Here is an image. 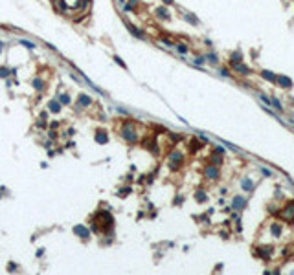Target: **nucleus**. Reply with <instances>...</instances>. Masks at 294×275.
Listing matches in <instances>:
<instances>
[{
  "instance_id": "nucleus-8",
  "label": "nucleus",
  "mask_w": 294,
  "mask_h": 275,
  "mask_svg": "<svg viewBox=\"0 0 294 275\" xmlns=\"http://www.w3.org/2000/svg\"><path fill=\"white\" fill-rule=\"evenodd\" d=\"M235 72H239V74H243V75H248V74H252V68H248L246 64H243V63H239V64H233L232 66Z\"/></svg>"
},
{
  "instance_id": "nucleus-35",
  "label": "nucleus",
  "mask_w": 294,
  "mask_h": 275,
  "mask_svg": "<svg viewBox=\"0 0 294 275\" xmlns=\"http://www.w3.org/2000/svg\"><path fill=\"white\" fill-rule=\"evenodd\" d=\"M120 2H125V0H120Z\"/></svg>"
},
{
  "instance_id": "nucleus-16",
  "label": "nucleus",
  "mask_w": 294,
  "mask_h": 275,
  "mask_svg": "<svg viewBox=\"0 0 294 275\" xmlns=\"http://www.w3.org/2000/svg\"><path fill=\"white\" fill-rule=\"evenodd\" d=\"M48 108L55 114V112L61 110V103H59V101H50V103H48Z\"/></svg>"
},
{
  "instance_id": "nucleus-13",
  "label": "nucleus",
  "mask_w": 294,
  "mask_h": 275,
  "mask_svg": "<svg viewBox=\"0 0 294 275\" xmlns=\"http://www.w3.org/2000/svg\"><path fill=\"white\" fill-rule=\"evenodd\" d=\"M156 15L160 17V19H164V20H169L171 19V15L167 13V9L164 7V6H160V7H156Z\"/></svg>"
},
{
  "instance_id": "nucleus-32",
  "label": "nucleus",
  "mask_w": 294,
  "mask_h": 275,
  "mask_svg": "<svg viewBox=\"0 0 294 275\" xmlns=\"http://www.w3.org/2000/svg\"><path fill=\"white\" fill-rule=\"evenodd\" d=\"M220 74H223V75H226V77H228V75H230V72H228V70H224V68H223V70H220Z\"/></svg>"
},
{
  "instance_id": "nucleus-23",
  "label": "nucleus",
  "mask_w": 294,
  "mask_h": 275,
  "mask_svg": "<svg viewBox=\"0 0 294 275\" xmlns=\"http://www.w3.org/2000/svg\"><path fill=\"white\" fill-rule=\"evenodd\" d=\"M33 86H35L37 90H42V88H44V84H42V81H40V79H35V81H33Z\"/></svg>"
},
{
  "instance_id": "nucleus-34",
  "label": "nucleus",
  "mask_w": 294,
  "mask_h": 275,
  "mask_svg": "<svg viewBox=\"0 0 294 275\" xmlns=\"http://www.w3.org/2000/svg\"><path fill=\"white\" fill-rule=\"evenodd\" d=\"M0 50H2V42H0Z\"/></svg>"
},
{
  "instance_id": "nucleus-18",
  "label": "nucleus",
  "mask_w": 294,
  "mask_h": 275,
  "mask_svg": "<svg viewBox=\"0 0 294 275\" xmlns=\"http://www.w3.org/2000/svg\"><path fill=\"white\" fill-rule=\"evenodd\" d=\"M90 103H92V99L88 97V95H85V94L79 95V105H85L86 107V105H90Z\"/></svg>"
},
{
  "instance_id": "nucleus-12",
  "label": "nucleus",
  "mask_w": 294,
  "mask_h": 275,
  "mask_svg": "<svg viewBox=\"0 0 294 275\" xmlns=\"http://www.w3.org/2000/svg\"><path fill=\"white\" fill-rule=\"evenodd\" d=\"M261 77L263 79H267L268 83H276V74H272V72H268V70H261Z\"/></svg>"
},
{
  "instance_id": "nucleus-20",
  "label": "nucleus",
  "mask_w": 294,
  "mask_h": 275,
  "mask_svg": "<svg viewBox=\"0 0 294 275\" xmlns=\"http://www.w3.org/2000/svg\"><path fill=\"white\" fill-rule=\"evenodd\" d=\"M195 198H197V202H206V200H208V195L202 193V191H199V193L195 195Z\"/></svg>"
},
{
  "instance_id": "nucleus-3",
  "label": "nucleus",
  "mask_w": 294,
  "mask_h": 275,
  "mask_svg": "<svg viewBox=\"0 0 294 275\" xmlns=\"http://www.w3.org/2000/svg\"><path fill=\"white\" fill-rule=\"evenodd\" d=\"M204 176L210 178V180H217L220 176V171H219V165H208L204 169Z\"/></svg>"
},
{
  "instance_id": "nucleus-2",
  "label": "nucleus",
  "mask_w": 294,
  "mask_h": 275,
  "mask_svg": "<svg viewBox=\"0 0 294 275\" xmlns=\"http://www.w3.org/2000/svg\"><path fill=\"white\" fill-rule=\"evenodd\" d=\"M272 251H274V248H272L270 244H267V246H261V248H259L257 255H259V259L265 260V262H268V260L272 259Z\"/></svg>"
},
{
  "instance_id": "nucleus-14",
  "label": "nucleus",
  "mask_w": 294,
  "mask_h": 275,
  "mask_svg": "<svg viewBox=\"0 0 294 275\" xmlns=\"http://www.w3.org/2000/svg\"><path fill=\"white\" fill-rule=\"evenodd\" d=\"M96 139H98L99 143H107V141H109V136H107L105 130H98V132H96Z\"/></svg>"
},
{
  "instance_id": "nucleus-22",
  "label": "nucleus",
  "mask_w": 294,
  "mask_h": 275,
  "mask_svg": "<svg viewBox=\"0 0 294 275\" xmlns=\"http://www.w3.org/2000/svg\"><path fill=\"white\" fill-rule=\"evenodd\" d=\"M176 50H178V53H182V55L188 53V46H184V44H176Z\"/></svg>"
},
{
  "instance_id": "nucleus-19",
  "label": "nucleus",
  "mask_w": 294,
  "mask_h": 275,
  "mask_svg": "<svg viewBox=\"0 0 294 275\" xmlns=\"http://www.w3.org/2000/svg\"><path fill=\"white\" fill-rule=\"evenodd\" d=\"M270 105H274V108H278L279 112H283V105L279 103V101H278L276 97H270Z\"/></svg>"
},
{
  "instance_id": "nucleus-31",
  "label": "nucleus",
  "mask_w": 294,
  "mask_h": 275,
  "mask_svg": "<svg viewBox=\"0 0 294 275\" xmlns=\"http://www.w3.org/2000/svg\"><path fill=\"white\" fill-rule=\"evenodd\" d=\"M195 63H197V64H202V63H204V57H197Z\"/></svg>"
},
{
  "instance_id": "nucleus-10",
  "label": "nucleus",
  "mask_w": 294,
  "mask_h": 275,
  "mask_svg": "<svg viewBox=\"0 0 294 275\" xmlns=\"http://www.w3.org/2000/svg\"><path fill=\"white\" fill-rule=\"evenodd\" d=\"M239 63H243V55H241V51H233V53L230 55V66L239 64Z\"/></svg>"
},
{
  "instance_id": "nucleus-25",
  "label": "nucleus",
  "mask_w": 294,
  "mask_h": 275,
  "mask_svg": "<svg viewBox=\"0 0 294 275\" xmlns=\"http://www.w3.org/2000/svg\"><path fill=\"white\" fill-rule=\"evenodd\" d=\"M261 174H263V176H270L272 172H270V169H267V167H261Z\"/></svg>"
},
{
  "instance_id": "nucleus-4",
  "label": "nucleus",
  "mask_w": 294,
  "mask_h": 275,
  "mask_svg": "<svg viewBox=\"0 0 294 275\" xmlns=\"http://www.w3.org/2000/svg\"><path fill=\"white\" fill-rule=\"evenodd\" d=\"M182 162H184V156H182L180 152H173V154H171V160H169V167H171L173 171H176V169L182 165Z\"/></svg>"
},
{
  "instance_id": "nucleus-7",
  "label": "nucleus",
  "mask_w": 294,
  "mask_h": 275,
  "mask_svg": "<svg viewBox=\"0 0 294 275\" xmlns=\"http://www.w3.org/2000/svg\"><path fill=\"white\" fill-rule=\"evenodd\" d=\"M270 233H272V237H274V238L281 237V233H283V226L279 224V222H274V224L270 226Z\"/></svg>"
},
{
  "instance_id": "nucleus-9",
  "label": "nucleus",
  "mask_w": 294,
  "mask_h": 275,
  "mask_svg": "<svg viewBox=\"0 0 294 275\" xmlns=\"http://www.w3.org/2000/svg\"><path fill=\"white\" fill-rule=\"evenodd\" d=\"M232 206H233V209L241 211V209L246 206V200H244L243 196H235V198H233V202H232Z\"/></svg>"
},
{
  "instance_id": "nucleus-28",
  "label": "nucleus",
  "mask_w": 294,
  "mask_h": 275,
  "mask_svg": "<svg viewBox=\"0 0 294 275\" xmlns=\"http://www.w3.org/2000/svg\"><path fill=\"white\" fill-rule=\"evenodd\" d=\"M208 59H210L212 63H217V55H215V53H208Z\"/></svg>"
},
{
  "instance_id": "nucleus-21",
  "label": "nucleus",
  "mask_w": 294,
  "mask_h": 275,
  "mask_svg": "<svg viewBox=\"0 0 294 275\" xmlns=\"http://www.w3.org/2000/svg\"><path fill=\"white\" fill-rule=\"evenodd\" d=\"M184 17H186V20H189V22H193V26H197V24H199V20H197V17H195V15H191V13H186V15H184Z\"/></svg>"
},
{
  "instance_id": "nucleus-30",
  "label": "nucleus",
  "mask_w": 294,
  "mask_h": 275,
  "mask_svg": "<svg viewBox=\"0 0 294 275\" xmlns=\"http://www.w3.org/2000/svg\"><path fill=\"white\" fill-rule=\"evenodd\" d=\"M20 44H24L28 48H33V44H32V42H28V40H20Z\"/></svg>"
},
{
  "instance_id": "nucleus-27",
  "label": "nucleus",
  "mask_w": 294,
  "mask_h": 275,
  "mask_svg": "<svg viewBox=\"0 0 294 275\" xmlns=\"http://www.w3.org/2000/svg\"><path fill=\"white\" fill-rule=\"evenodd\" d=\"M8 74H9V70H8V68H0V77H6Z\"/></svg>"
},
{
  "instance_id": "nucleus-26",
  "label": "nucleus",
  "mask_w": 294,
  "mask_h": 275,
  "mask_svg": "<svg viewBox=\"0 0 294 275\" xmlns=\"http://www.w3.org/2000/svg\"><path fill=\"white\" fill-rule=\"evenodd\" d=\"M61 103H63V105H66V103H70V97H68L66 94H63V95H61Z\"/></svg>"
},
{
  "instance_id": "nucleus-29",
  "label": "nucleus",
  "mask_w": 294,
  "mask_h": 275,
  "mask_svg": "<svg viewBox=\"0 0 294 275\" xmlns=\"http://www.w3.org/2000/svg\"><path fill=\"white\" fill-rule=\"evenodd\" d=\"M114 61H116V63H118V64H120V66H122V68H127V66H125V64H123V61H122V59H120V57H114Z\"/></svg>"
},
{
  "instance_id": "nucleus-6",
  "label": "nucleus",
  "mask_w": 294,
  "mask_h": 275,
  "mask_svg": "<svg viewBox=\"0 0 294 275\" xmlns=\"http://www.w3.org/2000/svg\"><path fill=\"white\" fill-rule=\"evenodd\" d=\"M123 138L127 141H130V143H136L138 141V136H136V132H134V128H132V127L123 128Z\"/></svg>"
},
{
  "instance_id": "nucleus-33",
  "label": "nucleus",
  "mask_w": 294,
  "mask_h": 275,
  "mask_svg": "<svg viewBox=\"0 0 294 275\" xmlns=\"http://www.w3.org/2000/svg\"><path fill=\"white\" fill-rule=\"evenodd\" d=\"M164 4H173V0H162Z\"/></svg>"
},
{
  "instance_id": "nucleus-24",
  "label": "nucleus",
  "mask_w": 294,
  "mask_h": 275,
  "mask_svg": "<svg viewBox=\"0 0 294 275\" xmlns=\"http://www.w3.org/2000/svg\"><path fill=\"white\" fill-rule=\"evenodd\" d=\"M259 99L263 101V103H265V105H268V107H270V97H268V95H265V94H261V95H259Z\"/></svg>"
},
{
  "instance_id": "nucleus-17",
  "label": "nucleus",
  "mask_w": 294,
  "mask_h": 275,
  "mask_svg": "<svg viewBox=\"0 0 294 275\" xmlns=\"http://www.w3.org/2000/svg\"><path fill=\"white\" fill-rule=\"evenodd\" d=\"M243 189H244V191H252V189H254V182L248 180V178H244V180H243Z\"/></svg>"
},
{
  "instance_id": "nucleus-5",
  "label": "nucleus",
  "mask_w": 294,
  "mask_h": 275,
  "mask_svg": "<svg viewBox=\"0 0 294 275\" xmlns=\"http://www.w3.org/2000/svg\"><path fill=\"white\" fill-rule=\"evenodd\" d=\"M278 86H281V88H292V79L287 77V75H276V83Z\"/></svg>"
},
{
  "instance_id": "nucleus-15",
  "label": "nucleus",
  "mask_w": 294,
  "mask_h": 275,
  "mask_svg": "<svg viewBox=\"0 0 294 275\" xmlns=\"http://www.w3.org/2000/svg\"><path fill=\"white\" fill-rule=\"evenodd\" d=\"M125 26H127V30H129V31H130L132 35H134L136 39H142V31H140V30H136V28H134V26H132L130 22H127Z\"/></svg>"
},
{
  "instance_id": "nucleus-1",
  "label": "nucleus",
  "mask_w": 294,
  "mask_h": 275,
  "mask_svg": "<svg viewBox=\"0 0 294 275\" xmlns=\"http://www.w3.org/2000/svg\"><path fill=\"white\" fill-rule=\"evenodd\" d=\"M279 218H283L289 224H294V200L287 202L283 209H279Z\"/></svg>"
},
{
  "instance_id": "nucleus-11",
  "label": "nucleus",
  "mask_w": 294,
  "mask_h": 275,
  "mask_svg": "<svg viewBox=\"0 0 294 275\" xmlns=\"http://www.w3.org/2000/svg\"><path fill=\"white\" fill-rule=\"evenodd\" d=\"M74 231H76V235H79L83 238H88V235H90V231H88L86 227H83V226H76V227H74Z\"/></svg>"
}]
</instances>
